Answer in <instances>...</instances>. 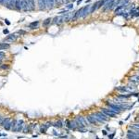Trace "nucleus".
I'll use <instances>...</instances> for the list:
<instances>
[{
  "label": "nucleus",
  "instance_id": "obj_1",
  "mask_svg": "<svg viewBox=\"0 0 139 139\" xmlns=\"http://www.w3.org/2000/svg\"><path fill=\"white\" fill-rule=\"evenodd\" d=\"M105 104L108 106V108H109L110 110H112V111L114 112V113H116L117 115H120V114H121L122 111L126 110V109H124L123 107H122V106H119L118 104L114 103V102L111 101V100H109V101H106Z\"/></svg>",
  "mask_w": 139,
  "mask_h": 139
},
{
  "label": "nucleus",
  "instance_id": "obj_2",
  "mask_svg": "<svg viewBox=\"0 0 139 139\" xmlns=\"http://www.w3.org/2000/svg\"><path fill=\"white\" fill-rule=\"evenodd\" d=\"M92 114H93V115H94L95 118H96V120L98 121V122L100 123V124L105 123L106 122H108V121L109 120V117H107V116H106L102 111H100V110H97V111L93 112Z\"/></svg>",
  "mask_w": 139,
  "mask_h": 139
},
{
  "label": "nucleus",
  "instance_id": "obj_3",
  "mask_svg": "<svg viewBox=\"0 0 139 139\" xmlns=\"http://www.w3.org/2000/svg\"><path fill=\"white\" fill-rule=\"evenodd\" d=\"M100 111L103 112V113H104L107 117H109V118H116V117L118 116L116 113H114L112 110H110L109 108H101V109H100Z\"/></svg>",
  "mask_w": 139,
  "mask_h": 139
},
{
  "label": "nucleus",
  "instance_id": "obj_4",
  "mask_svg": "<svg viewBox=\"0 0 139 139\" xmlns=\"http://www.w3.org/2000/svg\"><path fill=\"white\" fill-rule=\"evenodd\" d=\"M116 0H109L107 3L104 5L103 7V11H109L114 8V5H115Z\"/></svg>",
  "mask_w": 139,
  "mask_h": 139
},
{
  "label": "nucleus",
  "instance_id": "obj_5",
  "mask_svg": "<svg viewBox=\"0 0 139 139\" xmlns=\"http://www.w3.org/2000/svg\"><path fill=\"white\" fill-rule=\"evenodd\" d=\"M85 118L87 120V122H89V124H93V125H99L100 124L98 121L96 120V118L93 114H89V115L85 116Z\"/></svg>",
  "mask_w": 139,
  "mask_h": 139
},
{
  "label": "nucleus",
  "instance_id": "obj_6",
  "mask_svg": "<svg viewBox=\"0 0 139 139\" xmlns=\"http://www.w3.org/2000/svg\"><path fill=\"white\" fill-rule=\"evenodd\" d=\"M116 91L120 92V93H122V94H129V93H132V91L128 88V86H120V87H116L115 88Z\"/></svg>",
  "mask_w": 139,
  "mask_h": 139
},
{
  "label": "nucleus",
  "instance_id": "obj_7",
  "mask_svg": "<svg viewBox=\"0 0 139 139\" xmlns=\"http://www.w3.org/2000/svg\"><path fill=\"white\" fill-rule=\"evenodd\" d=\"M91 5H87L84 7V9H83V14H82V17L81 18H85L88 14L91 13Z\"/></svg>",
  "mask_w": 139,
  "mask_h": 139
},
{
  "label": "nucleus",
  "instance_id": "obj_8",
  "mask_svg": "<svg viewBox=\"0 0 139 139\" xmlns=\"http://www.w3.org/2000/svg\"><path fill=\"white\" fill-rule=\"evenodd\" d=\"M52 124H53V122H47V123H46V124H42L40 127V132L42 133V134H45V133L46 132V130H47L50 126H52Z\"/></svg>",
  "mask_w": 139,
  "mask_h": 139
},
{
  "label": "nucleus",
  "instance_id": "obj_9",
  "mask_svg": "<svg viewBox=\"0 0 139 139\" xmlns=\"http://www.w3.org/2000/svg\"><path fill=\"white\" fill-rule=\"evenodd\" d=\"M127 7H128V4H125V5H121V6H119V7H117L115 8V14L116 15H118L119 13L122 12V10L127 8Z\"/></svg>",
  "mask_w": 139,
  "mask_h": 139
},
{
  "label": "nucleus",
  "instance_id": "obj_10",
  "mask_svg": "<svg viewBox=\"0 0 139 139\" xmlns=\"http://www.w3.org/2000/svg\"><path fill=\"white\" fill-rule=\"evenodd\" d=\"M21 9L28 10L29 9V4H28V0H21Z\"/></svg>",
  "mask_w": 139,
  "mask_h": 139
},
{
  "label": "nucleus",
  "instance_id": "obj_11",
  "mask_svg": "<svg viewBox=\"0 0 139 139\" xmlns=\"http://www.w3.org/2000/svg\"><path fill=\"white\" fill-rule=\"evenodd\" d=\"M52 126H54L56 128H62V127L64 126V124H63V122H62L61 120H58L57 122H55L54 123L52 124Z\"/></svg>",
  "mask_w": 139,
  "mask_h": 139
},
{
  "label": "nucleus",
  "instance_id": "obj_12",
  "mask_svg": "<svg viewBox=\"0 0 139 139\" xmlns=\"http://www.w3.org/2000/svg\"><path fill=\"white\" fill-rule=\"evenodd\" d=\"M129 82H132L134 84L137 85L139 83V75H135V76H132L131 78L129 79Z\"/></svg>",
  "mask_w": 139,
  "mask_h": 139
},
{
  "label": "nucleus",
  "instance_id": "obj_13",
  "mask_svg": "<svg viewBox=\"0 0 139 139\" xmlns=\"http://www.w3.org/2000/svg\"><path fill=\"white\" fill-rule=\"evenodd\" d=\"M55 0H46V5L47 6L48 8H53L55 5Z\"/></svg>",
  "mask_w": 139,
  "mask_h": 139
},
{
  "label": "nucleus",
  "instance_id": "obj_14",
  "mask_svg": "<svg viewBox=\"0 0 139 139\" xmlns=\"http://www.w3.org/2000/svg\"><path fill=\"white\" fill-rule=\"evenodd\" d=\"M10 46L8 44H6V43H1L0 44V50H7L9 49Z\"/></svg>",
  "mask_w": 139,
  "mask_h": 139
},
{
  "label": "nucleus",
  "instance_id": "obj_15",
  "mask_svg": "<svg viewBox=\"0 0 139 139\" xmlns=\"http://www.w3.org/2000/svg\"><path fill=\"white\" fill-rule=\"evenodd\" d=\"M39 1V8L40 9H45L46 8V0H38Z\"/></svg>",
  "mask_w": 139,
  "mask_h": 139
},
{
  "label": "nucleus",
  "instance_id": "obj_16",
  "mask_svg": "<svg viewBox=\"0 0 139 139\" xmlns=\"http://www.w3.org/2000/svg\"><path fill=\"white\" fill-rule=\"evenodd\" d=\"M28 4H29V9L34 10V0H28Z\"/></svg>",
  "mask_w": 139,
  "mask_h": 139
},
{
  "label": "nucleus",
  "instance_id": "obj_17",
  "mask_svg": "<svg viewBox=\"0 0 139 139\" xmlns=\"http://www.w3.org/2000/svg\"><path fill=\"white\" fill-rule=\"evenodd\" d=\"M15 7L18 10L21 9V1L20 0H16L15 1Z\"/></svg>",
  "mask_w": 139,
  "mask_h": 139
},
{
  "label": "nucleus",
  "instance_id": "obj_18",
  "mask_svg": "<svg viewBox=\"0 0 139 139\" xmlns=\"http://www.w3.org/2000/svg\"><path fill=\"white\" fill-rule=\"evenodd\" d=\"M38 24H39V21L36 20V21H34V22H31L29 27H30V29H35L38 26Z\"/></svg>",
  "mask_w": 139,
  "mask_h": 139
},
{
  "label": "nucleus",
  "instance_id": "obj_19",
  "mask_svg": "<svg viewBox=\"0 0 139 139\" xmlns=\"http://www.w3.org/2000/svg\"><path fill=\"white\" fill-rule=\"evenodd\" d=\"M16 38H17V35H16V34H9V35H7V41H15L16 40Z\"/></svg>",
  "mask_w": 139,
  "mask_h": 139
},
{
  "label": "nucleus",
  "instance_id": "obj_20",
  "mask_svg": "<svg viewBox=\"0 0 139 139\" xmlns=\"http://www.w3.org/2000/svg\"><path fill=\"white\" fill-rule=\"evenodd\" d=\"M97 6H98V2L95 3L94 5H92V7H91V13H93V12H94L95 9H97Z\"/></svg>",
  "mask_w": 139,
  "mask_h": 139
},
{
  "label": "nucleus",
  "instance_id": "obj_21",
  "mask_svg": "<svg viewBox=\"0 0 139 139\" xmlns=\"http://www.w3.org/2000/svg\"><path fill=\"white\" fill-rule=\"evenodd\" d=\"M10 121H11V120H10L9 118H6V119H4V121L2 122V123H1V125L3 126V127H4V126H6L7 123L10 122Z\"/></svg>",
  "mask_w": 139,
  "mask_h": 139
},
{
  "label": "nucleus",
  "instance_id": "obj_22",
  "mask_svg": "<svg viewBox=\"0 0 139 139\" xmlns=\"http://www.w3.org/2000/svg\"><path fill=\"white\" fill-rule=\"evenodd\" d=\"M11 125H12V121H10V122L7 123V125L4 126V128H5L6 130H10V129H11Z\"/></svg>",
  "mask_w": 139,
  "mask_h": 139
},
{
  "label": "nucleus",
  "instance_id": "obj_23",
  "mask_svg": "<svg viewBox=\"0 0 139 139\" xmlns=\"http://www.w3.org/2000/svg\"><path fill=\"white\" fill-rule=\"evenodd\" d=\"M51 20H51L50 18H47V19H46V20L44 22H43V25H44V26H46V25H48V24L51 22Z\"/></svg>",
  "mask_w": 139,
  "mask_h": 139
},
{
  "label": "nucleus",
  "instance_id": "obj_24",
  "mask_svg": "<svg viewBox=\"0 0 139 139\" xmlns=\"http://www.w3.org/2000/svg\"><path fill=\"white\" fill-rule=\"evenodd\" d=\"M129 128H137V129H139V122H136V123L132 124Z\"/></svg>",
  "mask_w": 139,
  "mask_h": 139
},
{
  "label": "nucleus",
  "instance_id": "obj_25",
  "mask_svg": "<svg viewBox=\"0 0 139 139\" xmlns=\"http://www.w3.org/2000/svg\"><path fill=\"white\" fill-rule=\"evenodd\" d=\"M0 69H2V70H8V69H9V66H8V65H1V66H0Z\"/></svg>",
  "mask_w": 139,
  "mask_h": 139
},
{
  "label": "nucleus",
  "instance_id": "obj_26",
  "mask_svg": "<svg viewBox=\"0 0 139 139\" xmlns=\"http://www.w3.org/2000/svg\"><path fill=\"white\" fill-rule=\"evenodd\" d=\"M5 57V53H4L3 51H0V60H2Z\"/></svg>",
  "mask_w": 139,
  "mask_h": 139
},
{
  "label": "nucleus",
  "instance_id": "obj_27",
  "mask_svg": "<svg viewBox=\"0 0 139 139\" xmlns=\"http://www.w3.org/2000/svg\"><path fill=\"white\" fill-rule=\"evenodd\" d=\"M55 2L58 4V5H61V4L64 3V0H55Z\"/></svg>",
  "mask_w": 139,
  "mask_h": 139
},
{
  "label": "nucleus",
  "instance_id": "obj_28",
  "mask_svg": "<svg viewBox=\"0 0 139 139\" xmlns=\"http://www.w3.org/2000/svg\"><path fill=\"white\" fill-rule=\"evenodd\" d=\"M19 34H26V32H25V31H22V30H20V31H19Z\"/></svg>",
  "mask_w": 139,
  "mask_h": 139
},
{
  "label": "nucleus",
  "instance_id": "obj_29",
  "mask_svg": "<svg viewBox=\"0 0 139 139\" xmlns=\"http://www.w3.org/2000/svg\"><path fill=\"white\" fill-rule=\"evenodd\" d=\"M72 7H73L72 4H69L68 6H67V8H72Z\"/></svg>",
  "mask_w": 139,
  "mask_h": 139
},
{
  "label": "nucleus",
  "instance_id": "obj_30",
  "mask_svg": "<svg viewBox=\"0 0 139 139\" xmlns=\"http://www.w3.org/2000/svg\"><path fill=\"white\" fill-rule=\"evenodd\" d=\"M10 0H3V4H7Z\"/></svg>",
  "mask_w": 139,
  "mask_h": 139
},
{
  "label": "nucleus",
  "instance_id": "obj_31",
  "mask_svg": "<svg viewBox=\"0 0 139 139\" xmlns=\"http://www.w3.org/2000/svg\"><path fill=\"white\" fill-rule=\"evenodd\" d=\"M4 119H5V118H3V117H0V124L2 123V122L4 121Z\"/></svg>",
  "mask_w": 139,
  "mask_h": 139
},
{
  "label": "nucleus",
  "instance_id": "obj_32",
  "mask_svg": "<svg viewBox=\"0 0 139 139\" xmlns=\"http://www.w3.org/2000/svg\"><path fill=\"white\" fill-rule=\"evenodd\" d=\"M3 33H4L5 34H8V30H4V31H3Z\"/></svg>",
  "mask_w": 139,
  "mask_h": 139
},
{
  "label": "nucleus",
  "instance_id": "obj_33",
  "mask_svg": "<svg viewBox=\"0 0 139 139\" xmlns=\"http://www.w3.org/2000/svg\"><path fill=\"white\" fill-rule=\"evenodd\" d=\"M5 22H6V23H7V25H9V24H10V22H9V21H8L7 20H5Z\"/></svg>",
  "mask_w": 139,
  "mask_h": 139
},
{
  "label": "nucleus",
  "instance_id": "obj_34",
  "mask_svg": "<svg viewBox=\"0 0 139 139\" xmlns=\"http://www.w3.org/2000/svg\"><path fill=\"white\" fill-rule=\"evenodd\" d=\"M71 0H64V3H66V4H68L69 2H70Z\"/></svg>",
  "mask_w": 139,
  "mask_h": 139
},
{
  "label": "nucleus",
  "instance_id": "obj_35",
  "mask_svg": "<svg viewBox=\"0 0 139 139\" xmlns=\"http://www.w3.org/2000/svg\"><path fill=\"white\" fill-rule=\"evenodd\" d=\"M82 2V0H78V1H77V4H80Z\"/></svg>",
  "mask_w": 139,
  "mask_h": 139
},
{
  "label": "nucleus",
  "instance_id": "obj_36",
  "mask_svg": "<svg viewBox=\"0 0 139 139\" xmlns=\"http://www.w3.org/2000/svg\"><path fill=\"white\" fill-rule=\"evenodd\" d=\"M103 134H104V135H107V131H103Z\"/></svg>",
  "mask_w": 139,
  "mask_h": 139
},
{
  "label": "nucleus",
  "instance_id": "obj_37",
  "mask_svg": "<svg viewBox=\"0 0 139 139\" xmlns=\"http://www.w3.org/2000/svg\"><path fill=\"white\" fill-rule=\"evenodd\" d=\"M0 3H3V0H0Z\"/></svg>",
  "mask_w": 139,
  "mask_h": 139
},
{
  "label": "nucleus",
  "instance_id": "obj_38",
  "mask_svg": "<svg viewBox=\"0 0 139 139\" xmlns=\"http://www.w3.org/2000/svg\"><path fill=\"white\" fill-rule=\"evenodd\" d=\"M71 2H73V1H75V0H71Z\"/></svg>",
  "mask_w": 139,
  "mask_h": 139
},
{
  "label": "nucleus",
  "instance_id": "obj_39",
  "mask_svg": "<svg viewBox=\"0 0 139 139\" xmlns=\"http://www.w3.org/2000/svg\"><path fill=\"white\" fill-rule=\"evenodd\" d=\"M0 64H1V60H0Z\"/></svg>",
  "mask_w": 139,
  "mask_h": 139
}]
</instances>
